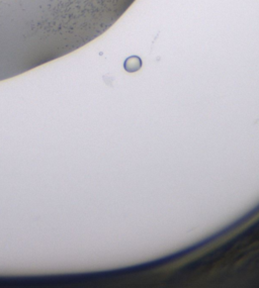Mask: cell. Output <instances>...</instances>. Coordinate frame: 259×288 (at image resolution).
I'll list each match as a JSON object with an SVG mask.
<instances>
[{
  "label": "cell",
  "mask_w": 259,
  "mask_h": 288,
  "mask_svg": "<svg viewBox=\"0 0 259 288\" xmlns=\"http://www.w3.org/2000/svg\"><path fill=\"white\" fill-rule=\"evenodd\" d=\"M142 67V61L139 57L133 56L130 57L125 62V69L128 72H136Z\"/></svg>",
  "instance_id": "1"
}]
</instances>
